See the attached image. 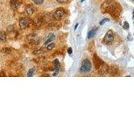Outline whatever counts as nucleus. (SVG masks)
Returning <instances> with one entry per match:
<instances>
[{"label": "nucleus", "instance_id": "nucleus-8", "mask_svg": "<svg viewBox=\"0 0 134 134\" xmlns=\"http://www.w3.org/2000/svg\"><path fill=\"white\" fill-rule=\"evenodd\" d=\"M25 13L27 14L28 15H32V14L34 13V7L32 6V5H28L27 7H25Z\"/></svg>", "mask_w": 134, "mask_h": 134}, {"label": "nucleus", "instance_id": "nucleus-2", "mask_svg": "<svg viewBox=\"0 0 134 134\" xmlns=\"http://www.w3.org/2000/svg\"><path fill=\"white\" fill-rule=\"evenodd\" d=\"M94 64L99 74L104 75L106 73H107L109 70V66L104 62L102 61L100 58H98V56L96 55H94Z\"/></svg>", "mask_w": 134, "mask_h": 134}, {"label": "nucleus", "instance_id": "nucleus-7", "mask_svg": "<svg viewBox=\"0 0 134 134\" xmlns=\"http://www.w3.org/2000/svg\"><path fill=\"white\" fill-rule=\"evenodd\" d=\"M21 4V0H11L10 1V6L13 10H17Z\"/></svg>", "mask_w": 134, "mask_h": 134}, {"label": "nucleus", "instance_id": "nucleus-19", "mask_svg": "<svg viewBox=\"0 0 134 134\" xmlns=\"http://www.w3.org/2000/svg\"><path fill=\"white\" fill-rule=\"evenodd\" d=\"M42 52V49H40V50H35L34 52V54L35 55H38V54H40Z\"/></svg>", "mask_w": 134, "mask_h": 134}, {"label": "nucleus", "instance_id": "nucleus-9", "mask_svg": "<svg viewBox=\"0 0 134 134\" xmlns=\"http://www.w3.org/2000/svg\"><path fill=\"white\" fill-rule=\"evenodd\" d=\"M98 30V28H95V29H93L91 30L90 32H89L88 33V35H87V38L89 39H91L93 37H94V36L95 35V34L97 32V30Z\"/></svg>", "mask_w": 134, "mask_h": 134}, {"label": "nucleus", "instance_id": "nucleus-3", "mask_svg": "<svg viewBox=\"0 0 134 134\" xmlns=\"http://www.w3.org/2000/svg\"><path fill=\"white\" fill-rule=\"evenodd\" d=\"M91 69V63L89 61V60L85 59L82 62V65L80 69V72L83 73H89Z\"/></svg>", "mask_w": 134, "mask_h": 134}, {"label": "nucleus", "instance_id": "nucleus-6", "mask_svg": "<svg viewBox=\"0 0 134 134\" xmlns=\"http://www.w3.org/2000/svg\"><path fill=\"white\" fill-rule=\"evenodd\" d=\"M64 14H65V11L62 9H58L57 10H56L54 14V18L56 20H60L63 17Z\"/></svg>", "mask_w": 134, "mask_h": 134}, {"label": "nucleus", "instance_id": "nucleus-15", "mask_svg": "<svg viewBox=\"0 0 134 134\" xmlns=\"http://www.w3.org/2000/svg\"><path fill=\"white\" fill-rule=\"evenodd\" d=\"M109 19H108V18L103 19V20H102L100 22L99 24H100V25H103V24H105L106 22H109Z\"/></svg>", "mask_w": 134, "mask_h": 134}, {"label": "nucleus", "instance_id": "nucleus-11", "mask_svg": "<svg viewBox=\"0 0 134 134\" xmlns=\"http://www.w3.org/2000/svg\"><path fill=\"white\" fill-rule=\"evenodd\" d=\"M7 39V37H6V34L4 32L2 31H0V41L1 42H5Z\"/></svg>", "mask_w": 134, "mask_h": 134}, {"label": "nucleus", "instance_id": "nucleus-21", "mask_svg": "<svg viewBox=\"0 0 134 134\" xmlns=\"http://www.w3.org/2000/svg\"><path fill=\"white\" fill-rule=\"evenodd\" d=\"M59 3H60V4H63V3H66V2H67L69 0H56Z\"/></svg>", "mask_w": 134, "mask_h": 134}, {"label": "nucleus", "instance_id": "nucleus-12", "mask_svg": "<svg viewBox=\"0 0 134 134\" xmlns=\"http://www.w3.org/2000/svg\"><path fill=\"white\" fill-rule=\"evenodd\" d=\"M34 72H35V69H34V68L30 69L29 70H28V72L27 76H28V77H32V76H34Z\"/></svg>", "mask_w": 134, "mask_h": 134}, {"label": "nucleus", "instance_id": "nucleus-20", "mask_svg": "<svg viewBox=\"0 0 134 134\" xmlns=\"http://www.w3.org/2000/svg\"><path fill=\"white\" fill-rule=\"evenodd\" d=\"M54 65L55 66L59 65V61H58V59H55V60H54Z\"/></svg>", "mask_w": 134, "mask_h": 134}, {"label": "nucleus", "instance_id": "nucleus-22", "mask_svg": "<svg viewBox=\"0 0 134 134\" xmlns=\"http://www.w3.org/2000/svg\"><path fill=\"white\" fill-rule=\"evenodd\" d=\"M68 53H69V55H71L73 53V50H72L71 48H69V49H68Z\"/></svg>", "mask_w": 134, "mask_h": 134}, {"label": "nucleus", "instance_id": "nucleus-10", "mask_svg": "<svg viewBox=\"0 0 134 134\" xmlns=\"http://www.w3.org/2000/svg\"><path fill=\"white\" fill-rule=\"evenodd\" d=\"M55 39V34H52L50 35V36L48 37V38L46 40V41L44 42V45H48V44L50 43V42L53 41Z\"/></svg>", "mask_w": 134, "mask_h": 134}, {"label": "nucleus", "instance_id": "nucleus-13", "mask_svg": "<svg viewBox=\"0 0 134 134\" xmlns=\"http://www.w3.org/2000/svg\"><path fill=\"white\" fill-rule=\"evenodd\" d=\"M59 73V65L55 66V70H54V73H53V76H56Z\"/></svg>", "mask_w": 134, "mask_h": 134}, {"label": "nucleus", "instance_id": "nucleus-1", "mask_svg": "<svg viewBox=\"0 0 134 134\" xmlns=\"http://www.w3.org/2000/svg\"><path fill=\"white\" fill-rule=\"evenodd\" d=\"M101 9L103 13H109L113 17H116L120 14L121 7L117 2L113 0H108L103 4Z\"/></svg>", "mask_w": 134, "mask_h": 134}, {"label": "nucleus", "instance_id": "nucleus-18", "mask_svg": "<svg viewBox=\"0 0 134 134\" xmlns=\"http://www.w3.org/2000/svg\"><path fill=\"white\" fill-rule=\"evenodd\" d=\"M10 49H9V48H4L3 50H2V52H5V53H10Z\"/></svg>", "mask_w": 134, "mask_h": 134}, {"label": "nucleus", "instance_id": "nucleus-23", "mask_svg": "<svg viewBox=\"0 0 134 134\" xmlns=\"http://www.w3.org/2000/svg\"><path fill=\"white\" fill-rule=\"evenodd\" d=\"M78 25H79V24H76V25H75V27H74V30H76V28H77V27H78Z\"/></svg>", "mask_w": 134, "mask_h": 134}, {"label": "nucleus", "instance_id": "nucleus-24", "mask_svg": "<svg viewBox=\"0 0 134 134\" xmlns=\"http://www.w3.org/2000/svg\"><path fill=\"white\" fill-rule=\"evenodd\" d=\"M133 18L134 19V11H133Z\"/></svg>", "mask_w": 134, "mask_h": 134}, {"label": "nucleus", "instance_id": "nucleus-16", "mask_svg": "<svg viewBox=\"0 0 134 134\" xmlns=\"http://www.w3.org/2000/svg\"><path fill=\"white\" fill-rule=\"evenodd\" d=\"M32 1L34 3H35L36 4H38V5H40L43 3L44 0H32Z\"/></svg>", "mask_w": 134, "mask_h": 134}, {"label": "nucleus", "instance_id": "nucleus-17", "mask_svg": "<svg viewBox=\"0 0 134 134\" xmlns=\"http://www.w3.org/2000/svg\"><path fill=\"white\" fill-rule=\"evenodd\" d=\"M123 27L124 29H128V28H129V24H128L127 22H125V23H124V25H123Z\"/></svg>", "mask_w": 134, "mask_h": 134}, {"label": "nucleus", "instance_id": "nucleus-25", "mask_svg": "<svg viewBox=\"0 0 134 134\" xmlns=\"http://www.w3.org/2000/svg\"><path fill=\"white\" fill-rule=\"evenodd\" d=\"M84 0H81V2H83Z\"/></svg>", "mask_w": 134, "mask_h": 134}, {"label": "nucleus", "instance_id": "nucleus-5", "mask_svg": "<svg viewBox=\"0 0 134 134\" xmlns=\"http://www.w3.org/2000/svg\"><path fill=\"white\" fill-rule=\"evenodd\" d=\"M30 19L28 18H24L20 20V27L21 29H25L30 24Z\"/></svg>", "mask_w": 134, "mask_h": 134}, {"label": "nucleus", "instance_id": "nucleus-14", "mask_svg": "<svg viewBox=\"0 0 134 134\" xmlns=\"http://www.w3.org/2000/svg\"><path fill=\"white\" fill-rule=\"evenodd\" d=\"M54 47H55V44L54 43L49 44H48L47 49L48 50H52L54 48Z\"/></svg>", "mask_w": 134, "mask_h": 134}, {"label": "nucleus", "instance_id": "nucleus-4", "mask_svg": "<svg viewBox=\"0 0 134 134\" xmlns=\"http://www.w3.org/2000/svg\"><path fill=\"white\" fill-rule=\"evenodd\" d=\"M113 40H114V37H113L112 30H109L105 34V36L103 39V42L106 44H110L113 42Z\"/></svg>", "mask_w": 134, "mask_h": 134}]
</instances>
